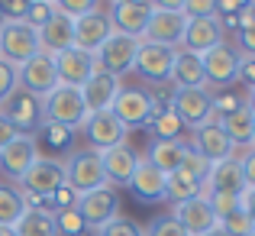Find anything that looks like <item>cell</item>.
I'll list each match as a JSON object with an SVG mask.
<instances>
[{"label": "cell", "mask_w": 255, "mask_h": 236, "mask_svg": "<svg viewBox=\"0 0 255 236\" xmlns=\"http://www.w3.org/2000/svg\"><path fill=\"white\" fill-rule=\"evenodd\" d=\"M184 26H187V16L181 13V3H152L149 26H145L139 42L165 45V49H181Z\"/></svg>", "instance_id": "1"}, {"label": "cell", "mask_w": 255, "mask_h": 236, "mask_svg": "<svg viewBox=\"0 0 255 236\" xmlns=\"http://www.w3.org/2000/svg\"><path fill=\"white\" fill-rule=\"evenodd\" d=\"M42 117H45V123H55V126L78 133L87 123V107L81 100V91L58 84L49 97H42Z\"/></svg>", "instance_id": "2"}, {"label": "cell", "mask_w": 255, "mask_h": 236, "mask_svg": "<svg viewBox=\"0 0 255 236\" xmlns=\"http://www.w3.org/2000/svg\"><path fill=\"white\" fill-rule=\"evenodd\" d=\"M42 52L39 45V29H32L26 19H3L0 23V58H6L10 65H26L29 58H36Z\"/></svg>", "instance_id": "3"}, {"label": "cell", "mask_w": 255, "mask_h": 236, "mask_svg": "<svg viewBox=\"0 0 255 236\" xmlns=\"http://www.w3.org/2000/svg\"><path fill=\"white\" fill-rule=\"evenodd\" d=\"M168 107L178 113V120L187 130H200V126L213 123V91L210 87H178L171 91Z\"/></svg>", "instance_id": "4"}, {"label": "cell", "mask_w": 255, "mask_h": 236, "mask_svg": "<svg viewBox=\"0 0 255 236\" xmlns=\"http://www.w3.org/2000/svg\"><path fill=\"white\" fill-rule=\"evenodd\" d=\"M162 110L158 97H152L142 87H120L117 100H113L110 113L126 126V130H136V126H149L152 117Z\"/></svg>", "instance_id": "5"}, {"label": "cell", "mask_w": 255, "mask_h": 236, "mask_svg": "<svg viewBox=\"0 0 255 236\" xmlns=\"http://www.w3.org/2000/svg\"><path fill=\"white\" fill-rule=\"evenodd\" d=\"M136 52H139V39L123 36V32H110L107 42L94 52V71L110 75V78H123L126 71H132Z\"/></svg>", "instance_id": "6"}, {"label": "cell", "mask_w": 255, "mask_h": 236, "mask_svg": "<svg viewBox=\"0 0 255 236\" xmlns=\"http://www.w3.org/2000/svg\"><path fill=\"white\" fill-rule=\"evenodd\" d=\"M0 113L6 117V123H10L19 136H36V130H42V123H45L42 97L23 91V87H16V91L0 104Z\"/></svg>", "instance_id": "7"}, {"label": "cell", "mask_w": 255, "mask_h": 236, "mask_svg": "<svg viewBox=\"0 0 255 236\" xmlns=\"http://www.w3.org/2000/svg\"><path fill=\"white\" fill-rule=\"evenodd\" d=\"M65 185L75 194H91L97 188H104L107 175H104V165H100V152L94 149L71 152L68 162H65Z\"/></svg>", "instance_id": "8"}, {"label": "cell", "mask_w": 255, "mask_h": 236, "mask_svg": "<svg viewBox=\"0 0 255 236\" xmlns=\"http://www.w3.org/2000/svg\"><path fill=\"white\" fill-rule=\"evenodd\" d=\"M78 214L91 230H104L107 224L120 217V194L113 191V185H104L91 194H81L78 201Z\"/></svg>", "instance_id": "9"}, {"label": "cell", "mask_w": 255, "mask_h": 236, "mask_svg": "<svg viewBox=\"0 0 255 236\" xmlns=\"http://www.w3.org/2000/svg\"><path fill=\"white\" fill-rule=\"evenodd\" d=\"M149 16H152L149 0H117V3L107 6V19H110L113 32H123V36L132 39H142Z\"/></svg>", "instance_id": "10"}, {"label": "cell", "mask_w": 255, "mask_h": 236, "mask_svg": "<svg viewBox=\"0 0 255 236\" xmlns=\"http://www.w3.org/2000/svg\"><path fill=\"white\" fill-rule=\"evenodd\" d=\"M239 52L233 49L230 42H220L217 49L204 52L200 62H204V78H207V87H226L239 78Z\"/></svg>", "instance_id": "11"}, {"label": "cell", "mask_w": 255, "mask_h": 236, "mask_svg": "<svg viewBox=\"0 0 255 236\" xmlns=\"http://www.w3.org/2000/svg\"><path fill=\"white\" fill-rule=\"evenodd\" d=\"M174 52L178 49H165V45H152V42H139L136 62L132 71H139L145 81L152 84H165L171 78V65H174Z\"/></svg>", "instance_id": "12"}, {"label": "cell", "mask_w": 255, "mask_h": 236, "mask_svg": "<svg viewBox=\"0 0 255 236\" xmlns=\"http://www.w3.org/2000/svg\"><path fill=\"white\" fill-rule=\"evenodd\" d=\"M23 191H32V194H42V198H52L58 188L65 185V162L58 159H49V156H39L36 165L19 178Z\"/></svg>", "instance_id": "13"}, {"label": "cell", "mask_w": 255, "mask_h": 236, "mask_svg": "<svg viewBox=\"0 0 255 236\" xmlns=\"http://www.w3.org/2000/svg\"><path fill=\"white\" fill-rule=\"evenodd\" d=\"M81 130H84V136H87V143H91V149H94V152H107V149H113V146L126 143V133H129L117 117H113L110 110H104V113H91V117H87V123L81 126Z\"/></svg>", "instance_id": "14"}, {"label": "cell", "mask_w": 255, "mask_h": 236, "mask_svg": "<svg viewBox=\"0 0 255 236\" xmlns=\"http://www.w3.org/2000/svg\"><path fill=\"white\" fill-rule=\"evenodd\" d=\"M171 217L184 227L187 236H204V233H210V230H217V227H220V220H217V214H213L207 194L191 198V201H184V204H174Z\"/></svg>", "instance_id": "15"}, {"label": "cell", "mask_w": 255, "mask_h": 236, "mask_svg": "<svg viewBox=\"0 0 255 236\" xmlns=\"http://www.w3.org/2000/svg\"><path fill=\"white\" fill-rule=\"evenodd\" d=\"M129 191H132V198L142 201V204L168 201V175H165L162 168H155L152 162L139 159L136 175H132V181H129Z\"/></svg>", "instance_id": "16"}, {"label": "cell", "mask_w": 255, "mask_h": 236, "mask_svg": "<svg viewBox=\"0 0 255 236\" xmlns=\"http://www.w3.org/2000/svg\"><path fill=\"white\" fill-rule=\"evenodd\" d=\"M19 87L36 97H49L52 91L58 87V78H55V62L52 55L39 52L36 58H29L26 65H19Z\"/></svg>", "instance_id": "17"}, {"label": "cell", "mask_w": 255, "mask_h": 236, "mask_svg": "<svg viewBox=\"0 0 255 236\" xmlns=\"http://www.w3.org/2000/svg\"><path fill=\"white\" fill-rule=\"evenodd\" d=\"M223 39V26H220V16H197L187 19L184 26V39H181V49L194 52V55H204V52L217 49Z\"/></svg>", "instance_id": "18"}, {"label": "cell", "mask_w": 255, "mask_h": 236, "mask_svg": "<svg viewBox=\"0 0 255 236\" xmlns=\"http://www.w3.org/2000/svg\"><path fill=\"white\" fill-rule=\"evenodd\" d=\"M52 62H55V78L62 87H78L81 91L94 75V55H87L81 49L58 52V55H52Z\"/></svg>", "instance_id": "19"}, {"label": "cell", "mask_w": 255, "mask_h": 236, "mask_svg": "<svg viewBox=\"0 0 255 236\" xmlns=\"http://www.w3.org/2000/svg\"><path fill=\"white\" fill-rule=\"evenodd\" d=\"M191 149L197 152L204 162H210V165H217V162H226V159L236 156V146H233L230 136L220 130L217 120H213V123H207V126H200V130H194Z\"/></svg>", "instance_id": "20"}, {"label": "cell", "mask_w": 255, "mask_h": 236, "mask_svg": "<svg viewBox=\"0 0 255 236\" xmlns=\"http://www.w3.org/2000/svg\"><path fill=\"white\" fill-rule=\"evenodd\" d=\"M110 32H113V26H110V19H107V6H100V10L87 13V16H81V19H75V49L94 55V52L107 42Z\"/></svg>", "instance_id": "21"}, {"label": "cell", "mask_w": 255, "mask_h": 236, "mask_svg": "<svg viewBox=\"0 0 255 236\" xmlns=\"http://www.w3.org/2000/svg\"><path fill=\"white\" fill-rule=\"evenodd\" d=\"M246 191V175H243V162L236 156L210 165V175L204 181V194H243Z\"/></svg>", "instance_id": "22"}, {"label": "cell", "mask_w": 255, "mask_h": 236, "mask_svg": "<svg viewBox=\"0 0 255 236\" xmlns=\"http://www.w3.org/2000/svg\"><path fill=\"white\" fill-rule=\"evenodd\" d=\"M100 165H104V175H107V185H126L129 188L132 175H136V165H139V156L132 146L120 143L113 149L100 152Z\"/></svg>", "instance_id": "23"}, {"label": "cell", "mask_w": 255, "mask_h": 236, "mask_svg": "<svg viewBox=\"0 0 255 236\" xmlns=\"http://www.w3.org/2000/svg\"><path fill=\"white\" fill-rule=\"evenodd\" d=\"M36 159H39V143H36V136H16L3 152H0V168H3L10 178L19 181L32 165H36Z\"/></svg>", "instance_id": "24"}, {"label": "cell", "mask_w": 255, "mask_h": 236, "mask_svg": "<svg viewBox=\"0 0 255 236\" xmlns=\"http://www.w3.org/2000/svg\"><path fill=\"white\" fill-rule=\"evenodd\" d=\"M120 78H110V75H100V71H94L91 81L81 87V100H84V107H87V117L91 113H104V110H110L113 107V100H117V94H120Z\"/></svg>", "instance_id": "25"}, {"label": "cell", "mask_w": 255, "mask_h": 236, "mask_svg": "<svg viewBox=\"0 0 255 236\" xmlns=\"http://www.w3.org/2000/svg\"><path fill=\"white\" fill-rule=\"evenodd\" d=\"M39 45L45 55L75 49V19H68L65 13H52V19L39 29Z\"/></svg>", "instance_id": "26"}, {"label": "cell", "mask_w": 255, "mask_h": 236, "mask_svg": "<svg viewBox=\"0 0 255 236\" xmlns=\"http://www.w3.org/2000/svg\"><path fill=\"white\" fill-rule=\"evenodd\" d=\"M168 81L174 84V91H178V87H207L200 55L178 49V52H174V65H171V78Z\"/></svg>", "instance_id": "27"}, {"label": "cell", "mask_w": 255, "mask_h": 236, "mask_svg": "<svg viewBox=\"0 0 255 236\" xmlns=\"http://www.w3.org/2000/svg\"><path fill=\"white\" fill-rule=\"evenodd\" d=\"M217 123H220V130L230 136V143H233V146H249V143H252L255 117H252L249 110H246V104L239 107V110L226 113V117H217Z\"/></svg>", "instance_id": "28"}, {"label": "cell", "mask_w": 255, "mask_h": 236, "mask_svg": "<svg viewBox=\"0 0 255 236\" xmlns=\"http://www.w3.org/2000/svg\"><path fill=\"white\" fill-rule=\"evenodd\" d=\"M184 152H187V143H168V139H155V143L149 146V156H145V162H152L155 168H162L165 175H171V172H178V165H181V159H184Z\"/></svg>", "instance_id": "29"}, {"label": "cell", "mask_w": 255, "mask_h": 236, "mask_svg": "<svg viewBox=\"0 0 255 236\" xmlns=\"http://www.w3.org/2000/svg\"><path fill=\"white\" fill-rule=\"evenodd\" d=\"M16 236H58L55 233V214L49 211H26L16 227Z\"/></svg>", "instance_id": "30"}, {"label": "cell", "mask_w": 255, "mask_h": 236, "mask_svg": "<svg viewBox=\"0 0 255 236\" xmlns=\"http://www.w3.org/2000/svg\"><path fill=\"white\" fill-rule=\"evenodd\" d=\"M200 194H204V181H197L194 175L181 172V168L168 175V201H174V204H184V201L200 198Z\"/></svg>", "instance_id": "31"}, {"label": "cell", "mask_w": 255, "mask_h": 236, "mask_svg": "<svg viewBox=\"0 0 255 236\" xmlns=\"http://www.w3.org/2000/svg\"><path fill=\"white\" fill-rule=\"evenodd\" d=\"M23 214H26V207H23L19 191L10 185H0V227H16L23 220Z\"/></svg>", "instance_id": "32"}, {"label": "cell", "mask_w": 255, "mask_h": 236, "mask_svg": "<svg viewBox=\"0 0 255 236\" xmlns=\"http://www.w3.org/2000/svg\"><path fill=\"white\" fill-rule=\"evenodd\" d=\"M149 130H152V136H155V139H168V143H178V139H181V130H184V123L178 120V113H174L171 107H162V110L152 117Z\"/></svg>", "instance_id": "33"}, {"label": "cell", "mask_w": 255, "mask_h": 236, "mask_svg": "<svg viewBox=\"0 0 255 236\" xmlns=\"http://www.w3.org/2000/svg\"><path fill=\"white\" fill-rule=\"evenodd\" d=\"M236 45H239V55H255V16L249 13V6H246L243 13H239V32H236Z\"/></svg>", "instance_id": "34"}, {"label": "cell", "mask_w": 255, "mask_h": 236, "mask_svg": "<svg viewBox=\"0 0 255 236\" xmlns=\"http://www.w3.org/2000/svg\"><path fill=\"white\" fill-rule=\"evenodd\" d=\"M220 230H223L226 236H252L255 233V220L239 207V211H233L230 217L220 220Z\"/></svg>", "instance_id": "35"}, {"label": "cell", "mask_w": 255, "mask_h": 236, "mask_svg": "<svg viewBox=\"0 0 255 236\" xmlns=\"http://www.w3.org/2000/svg\"><path fill=\"white\" fill-rule=\"evenodd\" d=\"M81 230H87V224L81 220V214L75 211H55V233L58 236H78Z\"/></svg>", "instance_id": "36"}, {"label": "cell", "mask_w": 255, "mask_h": 236, "mask_svg": "<svg viewBox=\"0 0 255 236\" xmlns=\"http://www.w3.org/2000/svg\"><path fill=\"white\" fill-rule=\"evenodd\" d=\"M52 6H55V13H65L68 19H81V16H87V13L100 10L97 0H55Z\"/></svg>", "instance_id": "37"}, {"label": "cell", "mask_w": 255, "mask_h": 236, "mask_svg": "<svg viewBox=\"0 0 255 236\" xmlns=\"http://www.w3.org/2000/svg\"><path fill=\"white\" fill-rule=\"evenodd\" d=\"M52 13H55V6H52L49 0H29V10H26V23H29L32 29H42V26L52 19Z\"/></svg>", "instance_id": "38"}, {"label": "cell", "mask_w": 255, "mask_h": 236, "mask_svg": "<svg viewBox=\"0 0 255 236\" xmlns=\"http://www.w3.org/2000/svg\"><path fill=\"white\" fill-rule=\"evenodd\" d=\"M16 87H19V68L10 65L6 58H0V104H3Z\"/></svg>", "instance_id": "39"}, {"label": "cell", "mask_w": 255, "mask_h": 236, "mask_svg": "<svg viewBox=\"0 0 255 236\" xmlns=\"http://www.w3.org/2000/svg\"><path fill=\"white\" fill-rule=\"evenodd\" d=\"M178 168H181V172H187V175H194L197 181H207V175H210V162H204L197 152L191 149V146H187V152H184V159H181Z\"/></svg>", "instance_id": "40"}, {"label": "cell", "mask_w": 255, "mask_h": 236, "mask_svg": "<svg viewBox=\"0 0 255 236\" xmlns=\"http://www.w3.org/2000/svg\"><path fill=\"white\" fill-rule=\"evenodd\" d=\"M97 236H145V230L139 224H132V220H126V217H117L113 224H107L104 230H97Z\"/></svg>", "instance_id": "41"}, {"label": "cell", "mask_w": 255, "mask_h": 236, "mask_svg": "<svg viewBox=\"0 0 255 236\" xmlns=\"http://www.w3.org/2000/svg\"><path fill=\"white\" fill-rule=\"evenodd\" d=\"M42 136H45V143H49V149H68L75 133L65 130V126H55V123H42Z\"/></svg>", "instance_id": "42"}, {"label": "cell", "mask_w": 255, "mask_h": 236, "mask_svg": "<svg viewBox=\"0 0 255 236\" xmlns=\"http://www.w3.org/2000/svg\"><path fill=\"white\" fill-rule=\"evenodd\" d=\"M181 13H184L187 19L217 16V0H181Z\"/></svg>", "instance_id": "43"}, {"label": "cell", "mask_w": 255, "mask_h": 236, "mask_svg": "<svg viewBox=\"0 0 255 236\" xmlns=\"http://www.w3.org/2000/svg\"><path fill=\"white\" fill-rule=\"evenodd\" d=\"M207 201H210L217 220H223V217H230L233 211H239V198L236 194H207Z\"/></svg>", "instance_id": "44"}, {"label": "cell", "mask_w": 255, "mask_h": 236, "mask_svg": "<svg viewBox=\"0 0 255 236\" xmlns=\"http://www.w3.org/2000/svg\"><path fill=\"white\" fill-rule=\"evenodd\" d=\"M145 236H187V233H184V227H181L174 217H158L155 224L149 227Z\"/></svg>", "instance_id": "45"}, {"label": "cell", "mask_w": 255, "mask_h": 236, "mask_svg": "<svg viewBox=\"0 0 255 236\" xmlns=\"http://www.w3.org/2000/svg\"><path fill=\"white\" fill-rule=\"evenodd\" d=\"M78 201H81V194H75L68 185H62L55 194H52V207H55V211H75Z\"/></svg>", "instance_id": "46"}, {"label": "cell", "mask_w": 255, "mask_h": 236, "mask_svg": "<svg viewBox=\"0 0 255 236\" xmlns=\"http://www.w3.org/2000/svg\"><path fill=\"white\" fill-rule=\"evenodd\" d=\"M239 107H243V100L236 94H213V117H226V113L239 110Z\"/></svg>", "instance_id": "47"}, {"label": "cell", "mask_w": 255, "mask_h": 236, "mask_svg": "<svg viewBox=\"0 0 255 236\" xmlns=\"http://www.w3.org/2000/svg\"><path fill=\"white\" fill-rule=\"evenodd\" d=\"M29 0H0V19H26Z\"/></svg>", "instance_id": "48"}, {"label": "cell", "mask_w": 255, "mask_h": 236, "mask_svg": "<svg viewBox=\"0 0 255 236\" xmlns=\"http://www.w3.org/2000/svg\"><path fill=\"white\" fill-rule=\"evenodd\" d=\"M236 81H243L249 91H255V55H243V58H239V78Z\"/></svg>", "instance_id": "49"}, {"label": "cell", "mask_w": 255, "mask_h": 236, "mask_svg": "<svg viewBox=\"0 0 255 236\" xmlns=\"http://www.w3.org/2000/svg\"><path fill=\"white\" fill-rule=\"evenodd\" d=\"M239 162H243V175H246V188H255V152L249 149V152H246V156H243V159H239Z\"/></svg>", "instance_id": "50"}, {"label": "cell", "mask_w": 255, "mask_h": 236, "mask_svg": "<svg viewBox=\"0 0 255 236\" xmlns=\"http://www.w3.org/2000/svg\"><path fill=\"white\" fill-rule=\"evenodd\" d=\"M16 136H19V133L13 130L10 123H6V117H3V113H0V152H3V149H6V146H10V143H13V139H16Z\"/></svg>", "instance_id": "51"}, {"label": "cell", "mask_w": 255, "mask_h": 236, "mask_svg": "<svg viewBox=\"0 0 255 236\" xmlns=\"http://www.w3.org/2000/svg\"><path fill=\"white\" fill-rule=\"evenodd\" d=\"M239 207H243V211L255 220V188H246V191L239 194Z\"/></svg>", "instance_id": "52"}, {"label": "cell", "mask_w": 255, "mask_h": 236, "mask_svg": "<svg viewBox=\"0 0 255 236\" xmlns=\"http://www.w3.org/2000/svg\"><path fill=\"white\" fill-rule=\"evenodd\" d=\"M243 104H246V110H249L252 117H255V91H249V94H246V100H243Z\"/></svg>", "instance_id": "53"}, {"label": "cell", "mask_w": 255, "mask_h": 236, "mask_svg": "<svg viewBox=\"0 0 255 236\" xmlns=\"http://www.w3.org/2000/svg\"><path fill=\"white\" fill-rule=\"evenodd\" d=\"M0 236H16V230L13 227H0Z\"/></svg>", "instance_id": "54"}, {"label": "cell", "mask_w": 255, "mask_h": 236, "mask_svg": "<svg viewBox=\"0 0 255 236\" xmlns=\"http://www.w3.org/2000/svg\"><path fill=\"white\" fill-rule=\"evenodd\" d=\"M78 236H97V230H91V227H87V230H81Z\"/></svg>", "instance_id": "55"}, {"label": "cell", "mask_w": 255, "mask_h": 236, "mask_svg": "<svg viewBox=\"0 0 255 236\" xmlns=\"http://www.w3.org/2000/svg\"><path fill=\"white\" fill-rule=\"evenodd\" d=\"M204 236H226V233H223V230L217 227V230H210V233H204Z\"/></svg>", "instance_id": "56"}, {"label": "cell", "mask_w": 255, "mask_h": 236, "mask_svg": "<svg viewBox=\"0 0 255 236\" xmlns=\"http://www.w3.org/2000/svg\"><path fill=\"white\" fill-rule=\"evenodd\" d=\"M249 149H252V152H255V133H252V143H249Z\"/></svg>", "instance_id": "57"}, {"label": "cell", "mask_w": 255, "mask_h": 236, "mask_svg": "<svg viewBox=\"0 0 255 236\" xmlns=\"http://www.w3.org/2000/svg\"><path fill=\"white\" fill-rule=\"evenodd\" d=\"M252 236H255V233H252Z\"/></svg>", "instance_id": "58"}]
</instances>
